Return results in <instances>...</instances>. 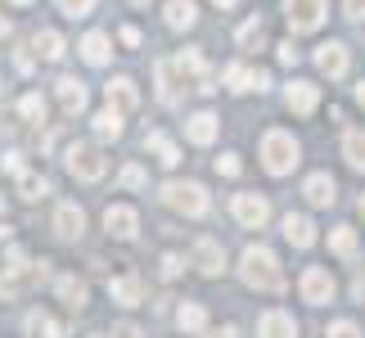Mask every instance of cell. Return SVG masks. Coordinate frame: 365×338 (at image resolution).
<instances>
[{"mask_svg": "<svg viewBox=\"0 0 365 338\" xmlns=\"http://www.w3.org/2000/svg\"><path fill=\"white\" fill-rule=\"evenodd\" d=\"M108 298L122 302V307H135V302H140V280H135V275H118V280H108Z\"/></svg>", "mask_w": 365, "mask_h": 338, "instance_id": "cell-24", "label": "cell"}, {"mask_svg": "<svg viewBox=\"0 0 365 338\" xmlns=\"http://www.w3.org/2000/svg\"><path fill=\"white\" fill-rule=\"evenodd\" d=\"M347 19H365V0H347Z\"/></svg>", "mask_w": 365, "mask_h": 338, "instance_id": "cell-44", "label": "cell"}, {"mask_svg": "<svg viewBox=\"0 0 365 338\" xmlns=\"http://www.w3.org/2000/svg\"><path fill=\"white\" fill-rule=\"evenodd\" d=\"M158 100L163 104H180V86L190 91V81H185V73H180V63L176 59H158Z\"/></svg>", "mask_w": 365, "mask_h": 338, "instance_id": "cell-9", "label": "cell"}, {"mask_svg": "<svg viewBox=\"0 0 365 338\" xmlns=\"http://www.w3.org/2000/svg\"><path fill=\"white\" fill-rule=\"evenodd\" d=\"M230 212H235V221H240V225H248V230H262V225L271 221V203H266L262 194H235Z\"/></svg>", "mask_w": 365, "mask_h": 338, "instance_id": "cell-7", "label": "cell"}, {"mask_svg": "<svg viewBox=\"0 0 365 338\" xmlns=\"http://www.w3.org/2000/svg\"><path fill=\"white\" fill-rule=\"evenodd\" d=\"M59 104L68 118H77V113H86V86H81L77 77H59Z\"/></svg>", "mask_w": 365, "mask_h": 338, "instance_id": "cell-20", "label": "cell"}, {"mask_svg": "<svg viewBox=\"0 0 365 338\" xmlns=\"http://www.w3.org/2000/svg\"><path fill=\"white\" fill-rule=\"evenodd\" d=\"M302 194H307V203H312V208H334V199H339V185H334V176L316 172V176H307Z\"/></svg>", "mask_w": 365, "mask_h": 338, "instance_id": "cell-16", "label": "cell"}, {"mask_svg": "<svg viewBox=\"0 0 365 338\" xmlns=\"http://www.w3.org/2000/svg\"><path fill=\"white\" fill-rule=\"evenodd\" d=\"M252 77H257V73H252L248 63H230L226 68V86L230 91H252Z\"/></svg>", "mask_w": 365, "mask_h": 338, "instance_id": "cell-33", "label": "cell"}, {"mask_svg": "<svg viewBox=\"0 0 365 338\" xmlns=\"http://www.w3.org/2000/svg\"><path fill=\"white\" fill-rule=\"evenodd\" d=\"M0 36H9V23L5 19H0Z\"/></svg>", "mask_w": 365, "mask_h": 338, "instance_id": "cell-49", "label": "cell"}, {"mask_svg": "<svg viewBox=\"0 0 365 338\" xmlns=\"http://www.w3.org/2000/svg\"><path fill=\"white\" fill-rule=\"evenodd\" d=\"M361 217H365V199H361Z\"/></svg>", "mask_w": 365, "mask_h": 338, "instance_id": "cell-52", "label": "cell"}, {"mask_svg": "<svg viewBox=\"0 0 365 338\" xmlns=\"http://www.w3.org/2000/svg\"><path fill=\"white\" fill-rule=\"evenodd\" d=\"M212 5H221V9H235V5H240V0H212Z\"/></svg>", "mask_w": 365, "mask_h": 338, "instance_id": "cell-48", "label": "cell"}, {"mask_svg": "<svg viewBox=\"0 0 365 338\" xmlns=\"http://www.w3.org/2000/svg\"><path fill=\"white\" fill-rule=\"evenodd\" d=\"M207 338H240V329H235V325H221V329H212Z\"/></svg>", "mask_w": 365, "mask_h": 338, "instance_id": "cell-46", "label": "cell"}, {"mask_svg": "<svg viewBox=\"0 0 365 338\" xmlns=\"http://www.w3.org/2000/svg\"><path fill=\"white\" fill-rule=\"evenodd\" d=\"M0 212H5V194H0Z\"/></svg>", "mask_w": 365, "mask_h": 338, "instance_id": "cell-51", "label": "cell"}, {"mask_svg": "<svg viewBox=\"0 0 365 338\" xmlns=\"http://www.w3.org/2000/svg\"><path fill=\"white\" fill-rule=\"evenodd\" d=\"M104 230L113 235V239H135V235H140V217H135V208H126V203H108V208H104Z\"/></svg>", "mask_w": 365, "mask_h": 338, "instance_id": "cell-10", "label": "cell"}, {"mask_svg": "<svg viewBox=\"0 0 365 338\" xmlns=\"http://www.w3.org/2000/svg\"><path fill=\"white\" fill-rule=\"evenodd\" d=\"M19 113H23L27 122H46V100H41L36 91H32V95H23V100H19Z\"/></svg>", "mask_w": 365, "mask_h": 338, "instance_id": "cell-34", "label": "cell"}, {"mask_svg": "<svg viewBox=\"0 0 365 338\" xmlns=\"http://www.w3.org/2000/svg\"><path fill=\"white\" fill-rule=\"evenodd\" d=\"M262 41H266L262 23H257V19H248V23L240 27V46H244V50H252V46H262Z\"/></svg>", "mask_w": 365, "mask_h": 338, "instance_id": "cell-35", "label": "cell"}, {"mask_svg": "<svg viewBox=\"0 0 365 338\" xmlns=\"http://www.w3.org/2000/svg\"><path fill=\"white\" fill-rule=\"evenodd\" d=\"M334 275L325 271V266H307L302 271V298L312 302V307H325V302H334Z\"/></svg>", "mask_w": 365, "mask_h": 338, "instance_id": "cell-8", "label": "cell"}, {"mask_svg": "<svg viewBox=\"0 0 365 338\" xmlns=\"http://www.w3.org/2000/svg\"><path fill=\"white\" fill-rule=\"evenodd\" d=\"M145 153H153V158H158L163 167H176V163H180L176 145H172V140H167L163 131H149V135H145Z\"/></svg>", "mask_w": 365, "mask_h": 338, "instance_id": "cell-22", "label": "cell"}, {"mask_svg": "<svg viewBox=\"0 0 365 338\" xmlns=\"http://www.w3.org/2000/svg\"><path fill=\"white\" fill-rule=\"evenodd\" d=\"M46 194H50V180L41 176V172H23L19 176V199L32 203V199H46Z\"/></svg>", "mask_w": 365, "mask_h": 338, "instance_id": "cell-30", "label": "cell"}, {"mask_svg": "<svg viewBox=\"0 0 365 338\" xmlns=\"http://www.w3.org/2000/svg\"><path fill=\"white\" fill-rule=\"evenodd\" d=\"M284 239H289L293 248H312V244H316V225H312V217L289 212V217H284Z\"/></svg>", "mask_w": 365, "mask_h": 338, "instance_id": "cell-19", "label": "cell"}, {"mask_svg": "<svg viewBox=\"0 0 365 338\" xmlns=\"http://www.w3.org/2000/svg\"><path fill=\"white\" fill-rule=\"evenodd\" d=\"M0 167H5L9 176H23V153L19 149H9V153H0Z\"/></svg>", "mask_w": 365, "mask_h": 338, "instance_id": "cell-37", "label": "cell"}, {"mask_svg": "<svg viewBox=\"0 0 365 338\" xmlns=\"http://www.w3.org/2000/svg\"><path fill=\"white\" fill-rule=\"evenodd\" d=\"M113 338H140V329L131 325V320H122V325H113Z\"/></svg>", "mask_w": 365, "mask_h": 338, "instance_id": "cell-43", "label": "cell"}, {"mask_svg": "<svg viewBox=\"0 0 365 338\" xmlns=\"http://www.w3.org/2000/svg\"><path fill=\"white\" fill-rule=\"evenodd\" d=\"M325 338H361V329L352 325V320H334V325H329V334Z\"/></svg>", "mask_w": 365, "mask_h": 338, "instance_id": "cell-38", "label": "cell"}, {"mask_svg": "<svg viewBox=\"0 0 365 338\" xmlns=\"http://www.w3.org/2000/svg\"><path fill=\"white\" fill-rule=\"evenodd\" d=\"M217 131H221V122H217V113H207V108H199V113L185 118V140L190 145H212Z\"/></svg>", "mask_w": 365, "mask_h": 338, "instance_id": "cell-12", "label": "cell"}, {"mask_svg": "<svg viewBox=\"0 0 365 338\" xmlns=\"http://www.w3.org/2000/svg\"><path fill=\"white\" fill-rule=\"evenodd\" d=\"M108 54H113V50H108V36H104V32H91L86 41H81V59H86V63L104 68V63H108Z\"/></svg>", "mask_w": 365, "mask_h": 338, "instance_id": "cell-26", "label": "cell"}, {"mask_svg": "<svg viewBox=\"0 0 365 338\" xmlns=\"http://www.w3.org/2000/svg\"><path fill=\"white\" fill-rule=\"evenodd\" d=\"M9 262L5 266V275H0V302H14V298H23L32 285H41V275H46V262L32 266V262H23V252H9Z\"/></svg>", "mask_w": 365, "mask_h": 338, "instance_id": "cell-4", "label": "cell"}, {"mask_svg": "<svg viewBox=\"0 0 365 338\" xmlns=\"http://www.w3.org/2000/svg\"><path fill=\"white\" fill-rule=\"evenodd\" d=\"M240 275L248 289L257 293H284V271H279V257L266 244H248L240 257Z\"/></svg>", "mask_w": 365, "mask_h": 338, "instance_id": "cell-1", "label": "cell"}, {"mask_svg": "<svg viewBox=\"0 0 365 338\" xmlns=\"http://www.w3.org/2000/svg\"><path fill=\"white\" fill-rule=\"evenodd\" d=\"M262 167L271 176H289L298 167V140L289 131H266L262 135Z\"/></svg>", "mask_w": 365, "mask_h": 338, "instance_id": "cell-2", "label": "cell"}, {"mask_svg": "<svg viewBox=\"0 0 365 338\" xmlns=\"http://www.w3.org/2000/svg\"><path fill=\"white\" fill-rule=\"evenodd\" d=\"M284 104L298 113V118H312L316 104H320V91L312 86V81H293V86L284 91Z\"/></svg>", "mask_w": 365, "mask_h": 338, "instance_id": "cell-15", "label": "cell"}, {"mask_svg": "<svg viewBox=\"0 0 365 338\" xmlns=\"http://www.w3.org/2000/svg\"><path fill=\"white\" fill-rule=\"evenodd\" d=\"M14 5H32V0H14Z\"/></svg>", "mask_w": 365, "mask_h": 338, "instance_id": "cell-50", "label": "cell"}, {"mask_svg": "<svg viewBox=\"0 0 365 338\" xmlns=\"http://www.w3.org/2000/svg\"><path fill=\"white\" fill-rule=\"evenodd\" d=\"M343 158L356 167V172H365V131L361 126H352V131L343 135Z\"/></svg>", "mask_w": 365, "mask_h": 338, "instance_id": "cell-28", "label": "cell"}, {"mask_svg": "<svg viewBox=\"0 0 365 338\" xmlns=\"http://www.w3.org/2000/svg\"><path fill=\"white\" fill-rule=\"evenodd\" d=\"M122 185L126 190H140V185H145V172H140V167H126V172H122Z\"/></svg>", "mask_w": 365, "mask_h": 338, "instance_id": "cell-40", "label": "cell"}, {"mask_svg": "<svg viewBox=\"0 0 365 338\" xmlns=\"http://www.w3.org/2000/svg\"><path fill=\"white\" fill-rule=\"evenodd\" d=\"M217 172L221 176H240V153H221V158H217Z\"/></svg>", "mask_w": 365, "mask_h": 338, "instance_id": "cell-39", "label": "cell"}, {"mask_svg": "<svg viewBox=\"0 0 365 338\" xmlns=\"http://www.w3.org/2000/svg\"><path fill=\"white\" fill-rule=\"evenodd\" d=\"M356 104L365 108V81H356Z\"/></svg>", "mask_w": 365, "mask_h": 338, "instance_id": "cell-47", "label": "cell"}, {"mask_svg": "<svg viewBox=\"0 0 365 338\" xmlns=\"http://www.w3.org/2000/svg\"><path fill=\"white\" fill-rule=\"evenodd\" d=\"M81 230H86V212H81L77 203H59V208H54V235H59V239H77Z\"/></svg>", "mask_w": 365, "mask_h": 338, "instance_id": "cell-14", "label": "cell"}, {"mask_svg": "<svg viewBox=\"0 0 365 338\" xmlns=\"http://www.w3.org/2000/svg\"><path fill=\"white\" fill-rule=\"evenodd\" d=\"M190 262H194V271L207 275V280L226 271V252H221L217 239H199V244H194V252H190Z\"/></svg>", "mask_w": 365, "mask_h": 338, "instance_id": "cell-11", "label": "cell"}, {"mask_svg": "<svg viewBox=\"0 0 365 338\" xmlns=\"http://www.w3.org/2000/svg\"><path fill=\"white\" fill-rule=\"evenodd\" d=\"M163 203L176 208V212H185V217H207V208H212V199H207V190L199 180H167Z\"/></svg>", "mask_w": 365, "mask_h": 338, "instance_id": "cell-3", "label": "cell"}, {"mask_svg": "<svg viewBox=\"0 0 365 338\" xmlns=\"http://www.w3.org/2000/svg\"><path fill=\"white\" fill-rule=\"evenodd\" d=\"M122 113L118 108H104V113H95V135H100V140H118L122 135Z\"/></svg>", "mask_w": 365, "mask_h": 338, "instance_id": "cell-31", "label": "cell"}, {"mask_svg": "<svg viewBox=\"0 0 365 338\" xmlns=\"http://www.w3.org/2000/svg\"><path fill=\"white\" fill-rule=\"evenodd\" d=\"M36 54H41L46 63H59L63 54H68V46H63V36H59V32H50V27H41V32H36Z\"/></svg>", "mask_w": 365, "mask_h": 338, "instance_id": "cell-23", "label": "cell"}, {"mask_svg": "<svg viewBox=\"0 0 365 338\" xmlns=\"http://www.w3.org/2000/svg\"><path fill=\"white\" fill-rule=\"evenodd\" d=\"M118 36H122V46H140V32H135V27H122Z\"/></svg>", "mask_w": 365, "mask_h": 338, "instance_id": "cell-45", "label": "cell"}, {"mask_svg": "<svg viewBox=\"0 0 365 338\" xmlns=\"http://www.w3.org/2000/svg\"><path fill=\"white\" fill-rule=\"evenodd\" d=\"M104 95H108V108H118V113H126V108L140 104V91H135L131 77H113V81L104 86Z\"/></svg>", "mask_w": 365, "mask_h": 338, "instance_id": "cell-17", "label": "cell"}, {"mask_svg": "<svg viewBox=\"0 0 365 338\" xmlns=\"http://www.w3.org/2000/svg\"><path fill=\"white\" fill-rule=\"evenodd\" d=\"M329 248L339 252V257H356V230H352V225H339V230H329Z\"/></svg>", "mask_w": 365, "mask_h": 338, "instance_id": "cell-32", "label": "cell"}, {"mask_svg": "<svg viewBox=\"0 0 365 338\" xmlns=\"http://www.w3.org/2000/svg\"><path fill=\"white\" fill-rule=\"evenodd\" d=\"M316 68L325 77H343L347 73V46L343 41H325V46L316 50Z\"/></svg>", "mask_w": 365, "mask_h": 338, "instance_id": "cell-13", "label": "cell"}, {"mask_svg": "<svg viewBox=\"0 0 365 338\" xmlns=\"http://www.w3.org/2000/svg\"><path fill=\"white\" fill-rule=\"evenodd\" d=\"M68 172L77 180H100L104 176V153L95 145H68Z\"/></svg>", "mask_w": 365, "mask_h": 338, "instance_id": "cell-5", "label": "cell"}, {"mask_svg": "<svg viewBox=\"0 0 365 338\" xmlns=\"http://www.w3.org/2000/svg\"><path fill=\"white\" fill-rule=\"evenodd\" d=\"M176 275H180V262L167 252V257H163V280H176Z\"/></svg>", "mask_w": 365, "mask_h": 338, "instance_id": "cell-42", "label": "cell"}, {"mask_svg": "<svg viewBox=\"0 0 365 338\" xmlns=\"http://www.w3.org/2000/svg\"><path fill=\"white\" fill-rule=\"evenodd\" d=\"M54 293H59V302L73 307V312L86 307V280H77V275H59L54 280Z\"/></svg>", "mask_w": 365, "mask_h": 338, "instance_id": "cell-21", "label": "cell"}, {"mask_svg": "<svg viewBox=\"0 0 365 338\" xmlns=\"http://www.w3.org/2000/svg\"><path fill=\"white\" fill-rule=\"evenodd\" d=\"M95 338H104V334H95Z\"/></svg>", "mask_w": 365, "mask_h": 338, "instance_id": "cell-54", "label": "cell"}, {"mask_svg": "<svg viewBox=\"0 0 365 338\" xmlns=\"http://www.w3.org/2000/svg\"><path fill=\"white\" fill-rule=\"evenodd\" d=\"M279 50V63H298V46L293 41H284V46H275Z\"/></svg>", "mask_w": 365, "mask_h": 338, "instance_id": "cell-41", "label": "cell"}, {"mask_svg": "<svg viewBox=\"0 0 365 338\" xmlns=\"http://www.w3.org/2000/svg\"><path fill=\"white\" fill-rule=\"evenodd\" d=\"M176 325L185 329V334H203V329H207V312H203L199 302H185V307L176 312Z\"/></svg>", "mask_w": 365, "mask_h": 338, "instance_id": "cell-29", "label": "cell"}, {"mask_svg": "<svg viewBox=\"0 0 365 338\" xmlns=\"http://www.w3.org/2000/svg\"><path fill=\"white\" fill-rule=\"evenodd\" d=\"M135 5H145V0H135Z\"/></svg>", "mask_w": 365, "mask_h": 338, "instance_id": "cell-53", "label": "cell"}, {"mask_svg": "<svg viewBox=\"0 0 365 338\" xmlns=\"http://www.w3.org/2000/svg\"><path fill=\"white\" fill-rule=\"evenodd\" d=\"M27 334H32V338H68L63 325L50 312H32V316H27Z\"/></svg>", "mask_w": 365, "mask_h": 338, "instance_id": "cell-25", "label": "cell"}, {"mask_svg": "<svg viewBox=\"0 0 365 338\" xmlns=\"http://www.w3.org/2000/svg\"><path fill=\"white\" fill-rule=\"evenodd\" d=\"M54 5H59L68 19H86V14L95 9V0H54Z\"/></svg>", "mask_w": 365, "mask_h": 338, "instance_id": "cell-36", "label": "cell"}, {"mask_svg": "<svg viewBox=\"0 0 365 338\" xmlns=\"http://www.w3.org/2000/svg\"><path fill=\"white\" fill-rule=\"evenodd\" d=\"M284 19L293 32H316L325 23V0H284Z\"/></svg>", "mask_w": 365, "mask_h": 338, "instance_id": "cell-6", "label": "cell"}, {"mask_svg": "<svg viewBox=\"0 0 365 338\" xmlns=\"http://www.w3.org/2000/svg\"><path fill=\"white\" fill-rule=\"evenodd\" d=\"M257 338H298V325L289 312H266L257 320Z\"/></svg>", "mask_w": 365, "mask_h": 338, "instance_id": "cell-18", "label": "cell"}, {"mask_svg": "<svg viewBox=\"0 0 365 338\" xmlns=\"http://www.w3.org/2000/svg\"><path fill=\"white\" fill-rule=\"evenodd\" d=\"M194 0H167V27H176V32H185V27H194Z\"/></svg>", "mask_w": 365, "mask_h": 338, "instance_id": "cell-27", "label": "cell"}]
</instances>
